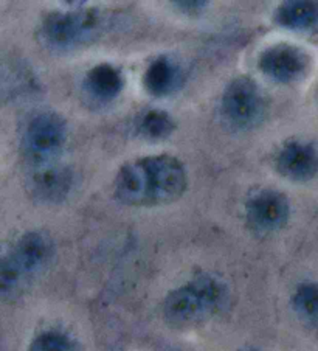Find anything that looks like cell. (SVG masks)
Segmentation results:
<instances>
[{"instance_id":"cell-13","label":"cell","mask_w":318,"mask_h":351,"mask_svg":"<svg viewBox=\"0 0 318 351\" xmlns=\"http://www.w3.org/2000/svg\"><path fill=\"white\" fill-rule=\"evenodd\" d=\"M125 87V78L117 67L110 64H98L86 75V89L93 98L110 101L120 95Z\"/></svg>"},{"instance_id":"cell-6","label":"cell","mask_w":318,"mask_h":351,"mask_svg":"<svg viewBox=\"0 0 318 351\" xmlns=\"http://www.w3.org/2000/svg\"><path fill=\"white\" fill-rule=\"evenodd\" d=\"M99 14L93 10L51 13L45 17L40 33L47 44L56 49H70L82 44L97 32Z\"/></svg>"},{"instance_id":"cell-11","label":"cell","mask_w":318,"mask_h":351,"mask_svg":"<svg viewBox=\"0 0 318 351\" xmlns=\"http://www.w3.org/2000/svg\"><path fill=\"white\" fill-rule=\"evenodd\" d=\"M281 27L293 32H310L318 28V2L312 0H289L281 3L275 13Z\"/></svg>"},{"instance_id":"cell-18","label":"cell","mask_w":318,"mask_h":351,"mask_svg":"<svg viewBox=\"0 0 318 351\" xmlns=\"http://www.w3.org/2000/svg\"><path fill=\"white\" fill-rule=\"evenodd\" d=\"M241 351H259V350H253V348H249V350H241Z\"/></svg>"},{"instance_id":"cell-8","label":"cell","mask_w":318,"mask_h":351,"mask_svg":"<svg viewBox=\"0 0 318 351\" xmlns=\"http://www.w3.org/2000/svg\"><path fill=\"white\" fill-rule=\"evenodd\" d=\"M245 213L253 230L272 233L287 224L291 206H289V199L282 193L262 190L247 201Z\"/></svg>"},{"instance_id":"cell-9","label":"cell","mask_w":318,"mask_h":351,"mask_svg":"<svg viewBox=\"0 0 318 351\" xmlns=\"http://www.w3.org/2000/svg\"><path fill=\"white\" fill-rule=\"evenodd\" d=\"M276 169L291 180H309L318 171V151L306 142H287L276 154Z\"/></svg>"},{"instance_id":"cell-3","label":"cell","mask_w":318,"mask_h":351,"mask_svg":"<svg viewBox=\"0 0 318 351\" xmlns=\"http://www.w3.org/2000/svg\"><path fill=\"white\" fill-rule=\"evenodd\" d=\"M53 252L51 239L40 232H28L17 239L13 249L0 263V294L13 298L33 277L50 265Z\"/></svg>"},{"instance_id":"cell-5","label":"cell","mask_w":318,"mask_h":351,"mask_svg":"<svg viewBox=\"0 0 318 351\" xmlns=\"http://www.w3.org/2000/svg\"><path fill=\"white\" fill-rule=\"evenodd\" d=\"M67 138V125L60 114L40 112L28 123L23 134V151L28 159L47 165L60 154Z\"/></svg>"},{"instance_id":"cell-4","label":"cell","mask_w":318,"mask_h":351,"mask_svg":"<svg viewBox=\"0 0 318 351\" xmlns=\"http://www.w3.org/2000/svg\"><path fill=\"white\" fill-rule=\"evenodd\" d=\"M222 115L238 130L256 126L266 112V99L261 87L250 77L232 80L222 95Z\"/></svg>"},{"instance_id":"cell-12","label":"cell","mask_w":318,"mask_h":351,"mask_svg":"<svg viewBox=\"0 0 318 351\" xmlns=\"http://www.w3.org/2000/svg\"><path fill=\"white\" fill-rule=\"evenodd\" d=\"M180 81V69L167 56H160L152 61L143 77L145 89L154 97L169 95L171 92L178 89Z\"/></svg>"},{"instance_id":"cell-16","label":"cell","mask_w":318,"mask_h":351,"mask_svg":"<svg viewBox=\"0 0 318 351\" xmlns=\"http://www.w3.org/2000/svg\"><path fill=\"white\" fill-rule=\"evenodd\" d=\"M28 351H80L73 337L58 330H47L33 339Z\"/></svg>"},{"instance_id":"cell-1","label":"cell","mask_w":318,"mask_h":351,"mask_svg":"<svg viewBox=\"0 0 318 351\" xmlns=\"http://www.w3.org/2000/svg\"><path fill=\"white\" fill-rule=\"evenodd\" d=\"M188 186L185 165L178 157L157 154L123 165L114 180V195L121 204L156 207L175 202Z\"/></svg>"},{"instance_id":"cell-7","label":"cell","mask_w":318,"mask_h":351,"mask_svg":"<svg viewBox=\"0 0 318 351\" xmlns=\"http://www.w3.org/2000/svg\"><path fill=\"white\" fill-rule=\"evenodd\" d=\"M258 67L276 83H293L308 72L309 56L297 45L281 43L269 47L259 55Z\"/></svg>"},{"instance_id":"cell-17","label":"cell","mask_w":318,"mask_h":351,"mask_svg":"<svg viewBox=\"0 0 318 351\" xmlns=\"http://www.w3.org/2000/svg\"><path fill=\"white\" fill-rule=\"evenodd\" d=\"M175 7H178L179 10L184 11V13H188V14H196V13H200L205 7H207V2H197V0H194V2H175L174 3Z\"/></svg>"},{"instance_id":"cell-10","label":"cell","mask_w":318,"mask_h":351,"mask_svg":"<svg viewBox=\"0 0 318 351\" xmlns=\"http://www.w3.org/2000/svg\"><path fill=\"white\" fill-rule=\"evenodd\" d=\"M72 173L67 168L49 165L42 167L32 178L30 190L38 201L61 202L72 189Z\"/></svg>"},{"instance_id":"cell-14","label":"cell","mask_w":318,"mask_h":351,"mask_svg":"<svg viewBox=\"0 0 318 351\" xmlns=\"http://www.w3.org/2000/svg\"><path fill=\"white\" fill-rule=\"evenodd\" d=\"M292 308L306 324L318 328V283H302L292 295Z\"/></svg>"},{"instance_id":"cell-15","label":"cell","mask_w":318,"mask_h":351,"mask_svg":"<svg viewBox=\"0 0 318 351\" xmlns=\"http://www.w3.org/2000/svg\"><path fill=\"white\" fill-rule=\"evenodd\" d=\"M138 131L148 140H163L175 131V121L167 110L152 109L140 119Z\"/></svg>"},{"instance_id":"cell-2","label":"cell","mask_w":318,"mask_h":351,"mask_svg":"<svg viewBox=\"0 0 318 351\" xmlns=\"http://www.w3.org/2000/svg\"><path fill=\"white\" fill-rule=\"evenodd\" d=\"M227 302L225 283L202 274L169 292L163 302V317L174 328H190L222 311Z\"/></svg>"}]
</instances>
